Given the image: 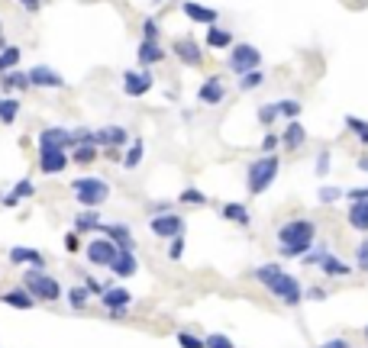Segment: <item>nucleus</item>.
<instances>
[{"mask_svg": "<svg viewBox=\"0 0 368 348\" xmlns=\"http://www.w3.org/2000/svg\"><path fill=\"white\" fill-rule=\"evenodd\" d=\"M252 277L259 284H262L265 291L272 293L278 303H284V306H297V303H304V284L294 277V274H288L281 268V264H255L252 268Z\"/></svg>", "mask_w": 368, "mask_h": 348, "instance_id": "obj_1", "label": "nucleus"}, {"mask_svg": "<svg viewBox=\"0 0 368 348\" xmlns=\"http://www.w3.org/2000/svg\"><path fill=\"white\" fill-rule=\"evenodd\" d=\"M274 239H278V255H281V258H297V262H301L304 255L317 245V223H313V219H304V217H294L278 226Z\"/></svg>", "mask_w": 368, "mask_h": 348, "instance_id": "obj_2", "label": "nucleus"}, {"mask_svg": "<svg viewBox=\"0 0 368 348\" xmlns=\"http://www.w3.org/2000/svg\"><path fill=\"white\" fill-rule=\"evenodd\" d=\"M278 171H281V158H278V155H262V158L249 161V168H245V184H249V194H252V197L265 194V190L278 181Z\"/></svg>", "mask_w": 368, "mask_h": 348, "instance_id": "obj_3", "label": "nucleus"}, {"mask_svg": "<svg viewBox=\"0 0 368 348\" xmlns=\"http://www.w3.org/2000/svg\"><path fill=\"white\" fill-rule=\"evenodd\" d=\"M23 287L29 291V297L33 300H58L62 297V284L55 281V277H49L42 268H29L26 274H23Z\"/></svg>", "mask_w": 368, "mask_h": 348, "instance_id": "obj_4", "label": "nucleus"}, {"mask_svg": "<svg viewBox=\"0 0 368 348\" xmlns=\"http://www.w3.org/2000/svg\"><path fill=\"white\" fill-rule=\"evenodd\" d=\"M262 52L252 46V42H236L229 48V58H227V71H233L236 77L249 75V71H259L262 68Z\"/></svg>", "mask_w": 368, "mask_h": 348, "instance_id": "obj_5", "label": "nucleus"}, {"mask_svg": "<svg viewBox=\"0 0 368 348\" xmlns=\"http://www.w3.org/2000/svg\"><path fill=\"white\" fill-rule=\"evenodd\" d=\"M71 190H75L78 203H81V207H87V210L100 207V203L110 197V184H107L104 178H78L75 184H71Z\"/></svg>", "mask_w": 368, "mask_h": 348, "instance_id": "obj_6", "label": "nucleus"}, {"mask_svg": "<svg viewBox=\"0 0 368 348\" xmlns=\"http://www.w3.org/2000/svg\"><path fill=\"white\" fill-rule=\"evenodd\" d=\"M149 229H152V235H159V239L171 242V239L184 235V217H178L175 210H171V213H159V217L149 219Z\"/></svg>", "mask_w": 368, "mask_h": 348, "instance_id": "obj_7", "label": "nucleus"}, {"mask_svg": "<svg viewBox=\"0 0 368 348\" xmlns=\"http://www.w3.org/2000/svg\"><path fill=\"white\" fill-rule=\"evenodd\" d=\"M171 52H175V58H178L181 65H188V68H200V65H204V46H200L198 39H191V36L175 39Z\"/></svg>", "mask_w": 368, "mask_h": 348, "instance_id": "obj_8", "label": "nucleus"}, {"mask_svg": "<svg viewBox=\"0 0 368 348\" xmlns=\"http://www.w3.org/2000/svg\"><path fill=\"white\" fill-rule=\"evenodd\" d=\"M116 258V245L107 239V235H97L87 242V262L91 264H100V268H110Z\"/></svg>", "mask_w": 368, "mask_h": 348, "instance_id": "obj_9", "label": "nucleus"}, {"mask_svg": "<svg viewBox=\"0 0 368 348\" xmlns=\"http://www.w3.org/2000/svg\"><path fill=\"white\" fill-rule=\"evenodd\" d=\"M181 13H184L191 23H200V26H217L220 23V10L207 7V3H198V0H184V3H181Z\"/></svg>", "mask_w": 368, "mask_h": 348, "instance_id": "obj_10", "label": "nucleus"}, {"mask_svg": "<svg viewBox=\"0 0 368 348\" xmlns=\"http://www.w3.org/2000/svg\"><path fill=\"white\" fill-rule=\"evenodd\" d=\"M152 71L139 68V71H123V94L126 97H142L152 91Z\"/></svg>", "mask_w": 368, "mask_h": 348, "instance_id": "obj_11", "label": "nucleus"}, {"mask_svg": "<svg viewBox=\"0 0 368 348\" xmlns=\"http://www.w3.org/2000/svg\"><path fill=\"white\" fill-rule=\"evenodd\" d=\"M100 235H107L116 245V252H136V239L123 223H100Z\"/></svg>", "mask_w": 368, "mask_h": 348, "instance_id": "obj_12", "label": "nucleus"}, {"mask_svg": "<svg viewBox=\"0 0 368 348\" xmlns=\"http://www.w3.org/2000/svg\"><path fill=\"white\" fill-rule=\"evenodd\" d=\"M198 100L204 107H220V104H223V100H227V84H223V77H220V75H210L207 81L200 84Z\"/></svg>", "mask_w": 368, "mask_h": 348, "instance_id": "obj_13", "label": "nucleus"}, {"mask_svg": "<svg viewBox=\"0 0 368 348\" xmlns=\"http://www.w3.org/2000/svg\"><path fill=\"white\" fill-rule=\"evenodd\" d=\"M68 168L65 149H39V171L42 174H62Z\"/></svg>", "mask_w": 368, "mask_h": 348, "instance_id": "obj_14", "label": "nucleus"}, {"mask_svg": "<svg viewBox=\"0 0 368 348\" xmlns=\"http://www.w3.org/2000/svg\"><path fill=\"white\" fill-rule=\"evenodd\" d=\"M317 268H320V274H323V277H333V281H340V277H349V274L356 271L352 264H346L342 258H336L333 252H326V255H323Z\"/></svg>", "mask_w": 368, "mask_h": 348, "instance_id": "obj_15", "label": "nucleus"}, {"mask_svg": "<svg viewBox=\"0 0 368 348\" xmlns=\"http://www.w3.org/2000/svg\"><path fill=\"white\" fill-rule=\"evenodd\" d=\"M220 217L227 219V223H233V226H252V213H249V207L245 203H239V200H227L223 207H220Z\"/></svg>", "mask_w": 368, "mask_h": 348, "instance_id": "obj_16", "label": "nucleus"}, {"mask_svg": "<svg viewBox=\"0 0 368 348\" xmlns=\"http://www.w3.org/2000/svg\"><path fill=\"white\" fill-rule=\"evenodd\" d=\"M94 142L97 145H107V149H120V145H126L132 139L123 126H104V129H94Z\"/></svg>", "mask_w": 368, "mask_h": 348, "instance_id": "obj_17", "label": "nucleus"}, {"mask_svg": "<svg viewBox=\"0 0 368 348\" xmlns=\"http://www.w3.org/2000/svg\"><path fill=\"white\" fill-rule=\"evenodd\" d=\"M68 145H71V132L62 129V126L39 132V149H68Z\"/></svg>", "mask_w": 368, "mask_h": 348, "instance_id": "obj_18", "label": "nucleus"}, {"mask_svg": "<svg viewBox=\"0 0 368 348\" xmlns=\"http://www.w3.org/2000/svg\"><path fill=\"white\" fill-rule=\"evenodd\" d=\"M29 84H36V87H65V77L58 75V71H52L49 65H36L33 71H29Z\"/></svg>", "mask_w": 368, "mask_h": 348, "instance_id": "obj_19", "label": "nucleus"}, {"mask_svg": "<svg viewBox=\"0 0 368 348\" xmlns=\"http://www.w3.org/2000/svg\"><path fill=\"white\" fill-rule=\"evenodd\" d=\"M100 303H104L110 313L126 310V306L132 303V293L126 291V287H104V293H100Z\"/></svg>", "mask_w": 368, "mask_h": 348, "instance_id": "obj_20", "label": "nucleus"}, {"mask_svg": "<svg viewBox=\"0 0 368 348\" xmlns=\"http://www.w3.org/2000/svg\"><path fill=\"white\" fill-rule=\"evenodd\" d=\"M346 223H349L356 232H368V200H356L346 210Z\"/></svg>", "mask_w": 368, "mask_h": 348, "instance_id": "obj_21", "label": "nucleus"}, {"mask_svg": "<svg viewBox=\"0 0 368 348\" xmlns=\"http://www.w3.org/2000/svg\"><path fill=\"white\" fill-rule=\"evenodd\" d=\"M136 58H139V68H146V71H149L152 65H159L161 58H165V48H161L159 42H139Z\"/></svg>", "mask_w": 368, "mask_h": 348, "instance_id": "obj_22", "label": "nucleus"}, {"mask_svg": "<svg viewBox=\"0 0 368 348\" xmlns=\"http://www.w3.org/2000/svg\"><path fill=\"white\" fill-rule=\"evenodd\" d=\"M136 268H139L136 252H116L114 264H110V271H114L116 277H132V274H136Z\"/></svg>", "mask_w": 368, "mask_h": 348, "instance_id": "obj_23", "label": "nucleus"}, {"mask_svg": "<svg viewBox=\"0 0 368 348\" xmlns=\"http://www.w3.org/2000/svg\"><path fill=\"white\" fill-rule=\"evenodd\" d=\"M304 142H307V129H304L301 122L294 120V122H288V129L281 132V145L284 149H304Z\"/></svg>", "mask_w": 368, "mask_h": 348, "instance_id": "obj_24", "label": "nucleus"}, {"mask_svg": "<svg viewBox=\"0 0 368 348\" xmlns=\"http://www.w3.org/2000/svg\"><path fill=\"white\" fill-rule=\"evenodd\" d=\"M0 300L7 303V306H13V310H29L33 306V297H29V291L26 287H13V291H7V293H0Z\"/></svg>", "mask_w": 368, "mask_h": 348, "instance_id": "obj_25", "label": "nucleus"}, {"mask_svg": "<svg viewBox=\"0 0 368 348\" xmlns=\"http://www.w3.org/2000/svg\"><path fill=\"white\" fill-rule=\"evenodd\" d=\"M207 46L210 48H233V46H236V36H233L229 29H223V26H210L207 29Z\"/></svg>", "mask_w": 368, "mask_h": 348, "instance_id": "obj_26", "label": "nucleus"}, {"mask_svg": "<svg viewBox=\"0 0 368 348\" xmlns=\"http://www.w3.org/2000/svg\"><path fill=\"white\" fill-rule=\"evenodd\" d=\"M142 155H146V142H142V139H132L130 149H126V158H123V168H126V171H136L142 165Z\"/></svg>", "mask_w": 368, "mask_h": 348, "instance_id": "obj_27", "label": "nucleus"}, {"mask_svg": "<svg viewBox=\"0 0 368 348\" xmlns=\"http://www.w3.org/2000/svg\"><path fill=\"white\" fill-rule=\"evenodd\" d=\"M10 262H13V264H33V268H42V255L33 252V248H10Z\"/></svg>", "mask_w": 368, "mask_h": 348, "instance_id": "obj_28", "label": "nucleus"}, {"mask_svg": "<svg viewBox=\"0 0 368 348\" xmlns=\"http://www.w3.org/2000/svg\"><path fill=\"white\" fill-rule=\"evenodd\" d=\"M274 107H278V116H284V120H297L304 110L301 100H294V97H284V100H274Z\"/></svg>", "mask_w": 368, "mask_h": 348, "instance_id": "obj_29", "label": "nucleus"}, {"mask_svg": "<svg viewBox=\"0 0 368 348\" xmlns=\"http://www.w3.org/2000/svg\"><path fill=\"white\" fill-rule=\"evenodd\" d=\"M0 87H3V91H26L29 75H23V71H7V75L0 77Z\"/></svg>", "mask_w": 368, "mask_h": 348, "instance_id": "obj_30", "label": "nucleus"}, {"mask_svg": "<svg viewBox=\"0 0 368 348\" xmlns=\"http://www.w3.org/2000/svg\"><path fill=\"white\" fill-rule=\"evenodd\" d=\"M178 200L184 203V207H207V203H210V197L204 194V190H198V187H184L178 194Z\"/></svg>", "mask_w": 368, "mask_h": 348, "instance_id": "obj_31", "label": "nucleus"}, {"mask_svg": "<svg viewBox=\"0 0 368 348\" xmlns=\"http://www.w3.org/2000/svg\"><path fill=\"white\" fill-rule=\"evenodd\" d=\"M75 229H78V232H100V217H97L94 210H87V213H78Z\"/></svg>", "mask_w": 368, "mask_h": 348, "instance_id": "obj_32", "label": "nucleus"}, {"mask_svg": "<svg viewBox=\"0 0 368 348\" xmlns=\"http://www.w3.org/2000/svg\"><path fill=\"white\" fill-rule=\"evenodd\" d=\"M342 122H346V129H349L352 136L362 142V145H368V122L365 120H359V116H346Z\"/></svg>", "mask_w": 368, "mask_h": 348, "instance_id": "obj_33", "label": "nucleus"}, {"mask_svg": "<svg viewBox=\"0 0 368 348\" xmlns=\"http://www.w3.org/2000/svg\"><path fill=\"white\" fill-rule=\"evenodd\" d=\"M19 62V48L17 46H7L3 52H0V75H7V71H13Z\"/></svg>", "mask_w": 368, "mask_h": 348, "instance_id": "obj_34", "label": "nucleus"}, {"mask_svg": "<svg viewBox=\"0 0 368 348\" xmlns=\"http://www.w3.org/2000/svg\"><path fill=\"white\" fill-rule=\"evenodd\" d=\"M33 194H36V187H33V181H17V187H13V194H10V197L3 200V203H7V207H13V203H17L19 197H33Z\"/></svg>", "mask_w": 368, "mask_h": 348, "instance_id": "obj_35", "label": "nucleus"}, {"mask_svg": "<svg viewBox=\"0 0 368 348\" xmlns=\"http://www.w3.org/2000/svg\"><path fill=\"white\" fill-rule=\"evenodd\" d=\"M161 29H159V19L155 17H146L142 19V42H159Z\"/></svg>", "mask_w": 368, "mask_h": 348, "instance_id": "obj_36", "label": "nucleus"}, {"mask_svg": "<svg viewBox=\"0 0 368 348\" xmlns=\"http://www.w3.org/2000/svg\"><path fill=\"white\" fill-rule=\"evenodd\" d=\"M204 348H239V345L223 332H210V336H204Z\"/></svg>", "mask_w": 368, "mask_h": 348, "instance_id": "obj_37", "label": "nucleus"}, {"mask_svg": "<svg viewBox=\"0 0 368 348\" xmlns=\"http://www.w3.org/2000/svg\"><path fill=\"white\" fill-rule=\"evenodd\" d=\"M17 113H19V104L13 97H3V100H0V122H13Z\"/></svg>", "mask_w": 368, "mask_h": 348, "instance_id": "obj_38", "label": "nucleus"}, {"mask_svg": "<svg viewBox=\"0 0 368 348\" xmlns=\"http://www.w3.org/2000/svg\"><path fill=\"white\" fill-rule=\"evenodd\" d=\"M265 81V71L259 68V71H249V75L239 77V91H255V87H262Z\"/></svg>", "mask_w": 368, "mask_h": 348, "instance_id": "obj_39", "label": "nucleus"}, {"mask_svg": "<svg viewBox=\"0 0 368 348\" xmlns=\"http://www.w3.org/2000/svg\"><path fill=\"white\" fill-rule=\"evenodd\" d=\"M87 297H91V293H87V287H71V291H68V303H71V310H85Z\"/></svg>", "mask_w": 368, "mask_h": 348, "instance_id": "obj_40", "label": "nucleus"}, {"mask_svg": "<svg viewBox=\"0 0 368 348\" xmlns=\"http://www.w3.org/2000/svg\"><path fill=\"white\" fill-rule=\"evenodd\" d=\"M333 161V152L330 149H320V155H317V165H313V171H317V178H326V174H330V165Z\"/></svg>", "mask_w": 368, "mask_h": 348, "instance_id": "obj_41", "label": "nucleus"}, {"mask_svg": "<svg viewBox=\"0 0 368 348\" xmlns=\"http://www.w3.org/2000/svg\"><path fill=\"white\" fill-rule=\"evenodd\" d=\"M97 158V145H75V161L78 165H91Z\"/></svg>", "mask_w": 368, "mask_h": 348, "instance_id": "obj_42", "label": "nucleus"}, {"mask_svg": "<svg viewBox=\"0 0 368 348\" xmlns=\"http://www.w3.org/2000/svg\"><path fill=\"white\" fill-rule=\"evenodd\" d=\"M342 197H346L342 187H320L317 190V200H320V203H336V200H342Z\"/></svg>", "mask_w": 368, "mask_h": 348, "instance_id": "obj_43", "label": "nucleus"}, {"mask_svg": "<svg viewBox=\"0 0 368 348\" xmlns=\"http://www.w3.org/2000/svg\"><path fill=\"white\" fill-rule=\"evenodd\" d=\"M326 297H330V291H326V287H320V284H313V287H304V300L323 303Z\"/></svg>", "mask_w": 368, "mask_h": 348, "instance_id": "obj_44", "label": "nucleus"}, {"mask_svg": "<svg viewBox=\"0 0 368 348\" xmlns=\"http://www.w3.org/2000/svg\"><path fill=\"white\" fill-rule=\"evenodd\" d=\"M326 252H330V248H326V245H320V242H317V245H313V248H310V252L304 255L301 262L307 264V268H313V264H320V258H323V255H326Z\"/></svg>", "mask_w": 368, "mask_h": 348, "instance_id": "obj_45", "label": "nucleus"}, {"mask_svg": "<svg viewBox=\"0 0 368 348\" xmlns=\"http://www.w3.org/2000/svg\"><path fill=\"white\" fill-rule=\"evenodd\" d=\"M356 271L368 274V239H362L359 248H356Z\"/></svg>", "mask_w": 368, "mask_h": 348, "instance_id": "obj_46", "label": "nucleus"}, {"mask_svg": "<svg viewBox=\"0 0 368 348\" xmlns=\"http://www.w3.org/2000/svg\"><path fill=\"white\" fill-rule=\"evenodd\" d=\"M274 120H278V107H274V104H262V107H259V122H262V126H272Z\"/></svg>", "mask_w": 368, "mask_h": 348, "instance_id": "obj_47", "label": "nucleus"}, {"mask_svg": "<svg viewBox=\"0 0 368 348\" xmlns=\"http://www.w3.org/2000/svg\"><path fill=\"white\" fill-rule=\"evenodd\" d=\"M278 145H281V136H274V132L268 129V136L262 139V155H278Z\"/></svg>", "mask_w": 368, "mask_h": 348, "instance_id": "obj_48", "label": "nucleus"}, {"mask_svg": "<svg viewBox=\"0 0 368 348\" xmlns=\"http://www.w3.org/2000/svg\"><path fill=\"white\" fill-rule=\"evenodd\" d=\"M178 345L181 348H204V339L194 332H178Z\"/></svg>", "mask_w": 368, "mask_h": 348, "instance_id": "obj_49", "label": "nucleus"}, {"mask_svg": "<svg viewBox=\"0 0 368 348\" xmlns=\"http://www.w3.org/2000/svg\"><path fill=\"white\" fill-rule=\"evenodd\" d=\"M184 235H178V239H171V245H168V258L171 262H181V255H184Z\"/></svg>", "mask_w": 368, "mask_h": 348, "instance_id": "obj_50", "label": "nucleus"}, {"mask_svg": "<svg viewBox=\"0 0 368 348\" xmlns=\"http://www.w3.org/2000/svg\"><path fill=\"white\" fill-rule=\"evenodd\" d=\"M317 348H352V342L346 339V336H333V339H326V342H320Z\"/></svg>", "mask_w": 368, "mask_h": 348, "instance_id": "obj_51", "label": "nucleus"}, {"mask_svg": "<svg viewBox=\"0 0 368 348\" xmlns=\"http://www.w3.org/2000/svg\"><path fill=\"white\" fill-rule=\"evenodd\" d=\"M149 213L152 217H159V213H171V200H155L149 207Z\"/></svg>", "mask_w": 368, "mask_h": 348, "instance_id": "obj_52", "label": "nucleus"}, {"mask_svg": "<svg viewBox=\"0 0 368 348\" xmlns=\"http://www.w3.org/2000/svg\"><path fill=\"white\" fill-rule=\"evenodd\" d=\"M346 200H349V203H356V200H368V187H352V190H346Z\"/></svg>", "mask_w": 368, "mask_h": 348, "instance_id": "obj_53", "label": "nucleus"}, {"mask_svg": "<svg viewBox=\"0 0 368 348\" xmlns=\"http://www.w3.org/2000/svg\"><path fill=\"white\" fill-rule=\"evenodd\" d=\"M65 248H68V252H78V248H81V239H78V232H68L65 235Z\"/></svg>", "mask_w": 368, "mask_h": 348, "instance_id": "obj_54", "label": "nucleus"}, {"mask_svg": "<svg viewBox=\"0 0 368 348\" xmlns=\"http://www.w3.org/2000/svg\"><path fill=\"white\" fill-rule=\"evenodd\" d=\"M23 3V10H29V13H39L42 10V0H19Z\"/></svg>", "mask_w": 368, "mask_h": 348, "instance_id": "obj_55", "label": "nucleus"}, {"mask_svg": "<svg viewBox=\"0 0 368 348\" xmlns=\"http://www.w3.org/2000/svg\"><path fill=\"white\" fill-rule=\"evenodd\" d=\"M359 168H362V171H365V174H368V155H362V158H359Z\"/></svg>", "mask_w": 368, "mask_h": 348, "instance_id": "obj_56", "label": "nucleus"}, {"mask_svg": "<svg viewBox=\"0 0 368 348\" xmlns=\"http://www.w3.org/2000/svg\"><path fill=\"white\" fill-rule=\"evenodd\" d=\"M362 336H365V342H368V326H365V329H362Z\"/></svg>", "mask_w": 368, "mask_h": 348, "instance_id": "obj_57", "label": "nucleus"}]
</instances>
